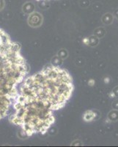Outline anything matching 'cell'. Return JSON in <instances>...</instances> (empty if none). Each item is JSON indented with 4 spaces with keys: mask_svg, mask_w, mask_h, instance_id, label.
Wrapping results in <instances>:
<instances>
[{
    "mask_svg": "<svg viewBox=\"0 0 118 147\" xmlns=\"http://www.w3.org/2000/svg\"><path fill=\"white\" fill-rule=\"evenodd\" d=\"M71 76L60 66H49L30 77L22 85L24 96L37 99L52 110L64 107L73 90Z\"/></svg>",
    "mask_w": 118,
    "mask_h": 147,
    "instance_id": "6da1fadb",
    "label": "cell"
},
{
    "mask_svg": "<svg viewBox=\"0 0 118 147\" xmlns=\"http://www.w3.org/2000/svg\"><path fill=\"white\" fill-rule=\"evenodd\" d=\"M14 108L16 112L10 121L21 126L29 137L35 133L45 134L54 123L53 110L37 99L21 94L15 99Z\"/></svg>",
    "mask_w": 118,
    "mask_h": 147,
    "instance_id": "7a4b0ae2",
    "label": "cell"
},
{
    "mask_svg": "<svg viewBox=\"0 0 118 147\" xmlns=\"http://www.w3.org/2000/svg\"><path fill=\"white\" fill-rule=\"evenodd\" d=\"M43 22V16L38 12H33L32 13L30 14L27 19V23L31 27L37 28L42 25Z\"/></svg>",
    "mask_w": 118,
    "mask_h": 147,
    "instance_id": "3957f363",
    "label": "cell"
},
{
    "mask_svg": "<svg viewBox=\"0 0 118 147\" xmlns=\"http://www.w3.org/2000/svg\"><path fill=\"white\" fill-rule=\"evenodd\" d=\"M34 10H35V5L32 2H27L23 4L22 6V11L27 15L32 13L33 12H35Z\"/></svg>",
    "mask_w": 118,
    "mask_h": 147,
    "instance_id": "277c9868",
    "label": "cell"
},
{
    "mask_svg": "<svg viewBox=\"0 0 118 147\" xmlns=\"http://www.w3.org/2000/svg\"><path fill=\"white\" fill-rule=\"evenodd\" d=\"M102 22L105 24H110L113 22V16L110 13L104 14L102 17Z\"/></svg>",
    "mask_w": 118,
    "mask_h": 147,
    "instance_id": "5b68a950",
    "label": "cell"
},
{
    "mask_svg": "<svg viewBox=\"0 0 118 147\" xmlns=\"http://www.w3.org/2000/svg\"><path fill=\"white\" fill-rule=\"evenodd\" d=\"M108 119L111 121H116L118 120V111L117 110H114L108 114Z\"/></svg>",
    "mask_w": 118,
    "mask_h": 147,
    "instance_id": "8992f818",
    "label": "cell"
},
{
    "mask_svg": "<svg viewBox=\"0 0 118 147\" xmlns=\"http://www.w3.org/2000/svg\"><path fill=\"white\" fill-rule=\"evenodd\" d=\"M95 114L90 110V111H86V113L84 115V119L86 121H91L92 120H93V119L95 118Z\"/></svg>",
    "mask_w": 118,
    "mask_h": 147,
    "instance_id": "52a82bcc",
    "label": "cell"
},
{
    "mask_svg": "<svg viewBox=\"0 0 118 147\" xmlns=\"http://www.w3.org/2000/svg\"><path fill=\"white\" fill-rule=\"evenodd\" d=\"M62 59H61L58 56H56V57H53L52 60V65H54V66H60L62 63Z\"/></svg>",
    "mask_w": 118,
    "mask_h": 147,
    "instance_id": "ba28073f",
    "label": "cell"
},
{
    "mask_svg": "<svg viewBox=\"0 0 118 147\" xmlns=\"http://www.w3.org/2000/svg\"><path fill=\"white\" fill-rule=\"evenodd\" d=\"M89 40V44L91 47H95V46H97L98 44V38L95 36H91Z\"/></svg>",
    "mask_w": 118,
    "mask_h": 147,
    "instance_id": "9c48e42d",
    "label": "cell"
},
{
    "mask_svg": "<svg viewBox=\"0 0 118 147\" xmlns=\"http://www.w3.org/2000/svg\"><path fill=\"white\" fill-rule=\"evenodd\" d=\"M17 136L20 139H27V138H29L28 135L27 134L26 131L23 129H21L20 131H18V133H17Z\"/></svg>",
    "mask_w": 118,
    "mask_h": 147,
    "instance_id": "30bf717a",
    "label": "cell"
},
{
    "mask_svg": "<svg viewBox=\"0 0 118 147\" xmlns=\"http://www.w3.org/2000/svg\"><path fill=\"white\" fill-rule=\"evenodd\" d=\"M57 56L60 57L61 59H62V60H64V59L68 57V52L65 49H61L60 51H59Z\"/></svg>",
    "mask_w": 118,
    "mask_h": 147,
    "instance_id": "8fae6325",
    "label": "cell"
},
{
    "mask_svg": "<svg viewBox=\"0 0 118 147\" xmlns=\"http://www.w3.org/2000/svg\"><path fill=\"white\" fill-rule=\"evenodd\" d=\"M5 6V0H0V11H2Z\"/></svg>",
    "mask_w": 118,
    "mask_h": 147,
    "instance_id": "7c38bea8",
    "label": "cell"
},
{
    "mask_svg": "<svg viewBox=\"0 0 118 147\" xmlns=\"http://www.w3.org/2000/svg\"><path fill=\"white\" fill-rule=\"evenodd\" d=\"M37 1H47V0H37Z\"/></svg>",
    "mask_w": 118,
    "mask_h": 147,
    "instance_id": "4fadbf2b",
    "label": "cell"
}]
</instances>
